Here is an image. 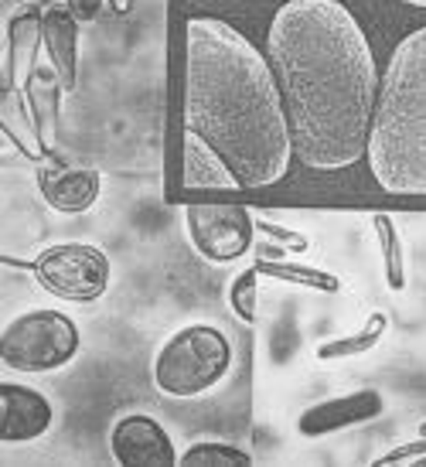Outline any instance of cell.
Here are the masks:
<instances>
[{
  "label": "cell",
  "mask_w": 426,
  "mask_h": 467,
  "mask_svg": "<svg viewBox=\"0 0 426 467\" xmlns=\"http://www.w3.org/2000/svg\"><path fill=\"white\" fill-rule=\"evenodd\" d=\"M406 4H413V7H426V0H406Z\"/></svg>",
  "instance_id": "26"
},
{
  "label": "cell",
  "mask_w": 426,
  "mask_h": 467,
  "mask_svg": "<svg viewBox=\"0 0 426 467\" xmlns=\"http://www.w3.org/2000/svg\"><path fill=\"white\" fill-rule=\"evenodd\" d=\"M396 464L426 467V437L410 441V443H400V447H392V451H386V454L375 461V467H396Z\"/></svg>",
  "instance_id": "23"
},
{
  "label": "cell",
  "mask_w": 426,
  "mask_h": 467,
  "mask_svg": "<svg viewBox=\"0 0 426 467\" xmlns=\"http://www.w3.org/2000/svg\"><path fill=\"white\" fill-rule=\"evenodd\" d=\"M0 130H4V137H7L27 161H35V164L52 161V154H48V137L41 133L38 119L31 113L27 96L21 86H17V89H4V99H0Z\"/></svg>",
  "instance_id": "13"
},
{
  "label": "cell",
  "mask_w": 426,
  "mask_h": 467,
  "mask_svg": "<svg viewBox=\"0 0 426 467\" xmlns=\"http://www.w3.org/2000/svg\"><path fill=\"white\" fill-rule=\"evenodd\" d=\"M38 48H45V14L35 4H25L7 17V38H4V89L25 86L35 72Z\"/></svg>",
  "instance_id": "12"
},
{
  "label": "cell",
  "mask_w": 426,
  "mask_h": 467,
  "mask_svg": "<svg viewBox=\"0 0 426 467\" xmlns=\"http://www.w3.org/2000/svg\"><path fill=\"white\" fill-rule=\"evenodd\" d=\"M82 348L78 325L55 307H35L17 314L0 335V362L11 372L45 376L58 372Z\"/></svg>",
  "instance_id": "5"
},
{
  "label": "cell",
  "mask_w": 426,
  "mask_h": 467,
  "mask_svg": "<svg viewBox=\"0 0 426 467\" xmlns=\"http://www.w3.org/2000/svg\"><path fill=\"white\" fill-rule=\"evenodd\" d=\"M386 331H389V314L375 311L358 331L331 337V341H321V345H317V358H321V362H338V358H358V355H369V351L386 337Z\"/></svg>",
  "instance_id": "17"
},
{
  "label": "cell",
  "mask_w": 426,
  "mask_h": 467,
  "mask_svg": "<svg viewBox=\"0 0 426 467\" xmlns=\"http://www.w3.org/2000/svg\"><path fill=\"white\" fill-rule=\"evenodd\" d=\"M256 284H259V270L256 266H249V270H243L239 276L233 280V286H229V304H233V311L239 321H245V325H256Z\"/></svg>",
  "instance_id": "21"
},
{
  "label": "cell",
  "mask_w": 426,
  "mask_h": 467,
  "mask_svg": "<svg viewBox=\"0 0 426 467\" xmlns=\"http://www.w3.org/2000/svg\"><path fill=\"white\" fill-rule=\"evenodd\" d=\"M45 52L48 62L62 78L65 92L76 89L78 82V17L68 7H48L45 11Z\"/></svg>",
  "instance_id": "15"
},
{
  "label": "cell",
  "mask_w": 426,
  "mask_h": 467,
  "mask_svg": "<svg viewBox=\"0 0 426 467\" xmlns=\"http://www.w3.org/2000/svg\"><path fill=\"white\" fill-rule=\"evenodd\" d=\"M25 96H27V106H31V113L38 119L41 133L48 137L55 130V123H58V99H62V78L55 68H35L31 76L25 78Z\"/></svg>",
  "instance_id": "16"
},
{
  "label": "cell",
  "mask_w": 426,
  "mask_h": 467,
  "mask_svg": "<svg viewBox=\"0 0 426 467\" xmlns=\"http://www.w3.org/2000/svg\"><path fill=\"white\" fill-rule=\"evenodd\" d=\"M365 157L382 192L426 195V27L410 31L389 58Z\"/></svg>",
  "instance_id": "3"
},
{
  "label": "cell",
  "mask_w": 426,
  "mask_h": 467,
  "mask_svg": "<svg viewBox=\"0 0 426 467\" xmlns=\"http://www.w3.org/2000/svg\"><path fill=\"white\" fill-rule=\"evenodd\" d=\"M253 266L259 270V276H273V280H284V284L307 286V290H317V294H338V290H341V280H338L335 273L321 270V266H307V263H290V260H270V256H259Z\"/></svg>",
  "instance_id": "18"
},
{
  "label": "cell",
  "mask_w": 426,
  "mask_h": 467,
  "mask_svg": "<svg viewBox=\"0 0 426 467\" xmlns=\"http://www.w3.org/2000/svg\"><path fill=\"white\" fill-rule=\"evenodd\" d=\"M106 4H109L117 14H130V7H133V0H106Z\"/></svg>",
  "instance_id": "25"
},
{
  "label": "cell",
  "mask_w": 426,
  "mask_h": 467,
  "mask_svg": "<svg viewBox=\"0 0 426 467\" xmlns=\"http://www.w3.org/2000/svg\"><path fill=\"white\" fill-rule=\"evenodd\" d=\"M256 233H263L270 243H280L284 249L290 253H307L310 249V239L304 233H294V229H286V225H276V222H266V219H256Z\"/></svg>",
  "instance_id": "22"
},
{
  "label": "cell",
  "mask_w": 426,
  "mask_h": 467,
  "mask_svg": "<svg viewBox=\"0 0 426 467\" xmlns=\"http://www.w3.org/2000/svg\"><path fill=\"white\" fill-rule=\"evenodd\" d=\"M290 119L294 154L310 171H345L365 154L379 68L362 25L341 0H286L266 35Z\"/></svg>",
  "instance_id": "1"
},
{
  "label": "cell",
  "mask_w": 426,
  "mask_h": 467,
  "mask_svg": "<svg viewBox=\"0 0 426 467\" xmlns=\"http://www.w3.org/2000/svg\"><path fill=\"white\" fill-rule=\"evenodd\" d=\"M55 423V406L45 392L4 382L0 386V441L4 443H31L45 437Z\"/></svg>",
  "instance_id": "9"
},
{
  "label": "cell",
  "mask_w": 426,
  "mask_h": 467,
  "mask_svg": "<svg viewBox=\"0 0 426 467\" xmlns=\"http://www.w3.org/2000/svg\"><path fill=\"white\" fill-rule=\"evenodd\" d=\"M182 184L192 188H219V192H239L243 184L233 174V168L222 161V154L194 130H184V161H182Z\"/></svg>",
  "instance_id": "14"
},
{
  "label": "cell",
  "mask_w": 426,
  "mask_h": 467,
  "mask_svg": "<svg viewBox=\"0 0 426 467\" xmlns=\"http://www.w3.org/2000/svg\"><path fill=\"white\" fill-rule=\"evenodd\" d=\"M184 229L198 256L208 263H235L253 249L256 219L243 205H188Z\"/></svg>",
  "instance_id": "7"
},
{
  "label": "cell",
  "mask_w": 426,
  "mask_h": 467,
  "mask_svg": "<svg viewBox=\"0 0 426 467\" xmlns=\"http://www.w3.org/2000/svg\"><path fill=\"white\" fill-rule=\"evenodd\" d=\"M38 192L55 212L82 215L99 202L103 174L96 168H62L55 161H45L38 168Z\"/></svg>",
  "instance_id": "11"
},
{
  "label": "cell",
  "mask_w": 426,
  "mask_h": 467,
  "mask_svg": "<svg viewBox=\"0 0 426 467\" xmlns=\"http://www.w3.org/2000/svg\"><path fill=\"white\" fill-rule=\"evenodd\" d=\"M109 454L123 467H171L178 464V451L171 433L154 416L127 413L109 430Z\"/></svg>",
  "instance_id": "8"
},
{
  "label": "cell",
  "mask_w": 426,
  "mask_h": 467,
  "mask_svg": "<svg viewBox=\"0 0 426 467\" xmlns=\"http://www.w3.org/2000/svg\"><path fill=\"white\" fill-rule=\"evenodd\" d=\"M182 467H245L253 464V454L243 451V447H233V443H219V441H202L192 443L182 457H178Z\"/></svg>",
  "instance_id": "20"
},
{
  "label": "cell",
  "mask_w": 426,
  "mask_h": 467,
  "mask_svg": "<svg viewBox=\"0 0 426 467\" xmlns=\"http://www.w3.org/2000/svg\"><path fill=\"white\" fill-rule=\"evenodd\" d=\"M65 7L76 14L78 21H92L96 14L103 11V0H65Z\"/></svg>",
  "instance_id": "24"
},
{
  "label": "cell",
  "mask_w": 426,
  "mask_h": 467,
  "mask_svg": "<svg viewBox=\"0 0 426 467\" xmlns=\"http://www.w3.org/2000/svg\"><path fill=\"white\" fill-rule=\"evenodd\" d=\"M31 273L52 297L92 304L109 290V256L92 243H55L31 260Z\"/></svg>",
  "instance_id": "6"
},
{
  "label": "cell",
  "mask_w": 426,
  "mask_h": 467,
  "mask_svg": "<svg viewBox=\"0 0 426 467\" xmlns=\"http://www.w3.org/2000/svg\"><path fill=\"white\" fill-rule=\"evenodd\" d=\"M184 130L205 137L243 188L276 184L294 161L266 55L219 17H192L184 27Z\"/></svg>",
  "instance_id": "2"
},
{
  "label": "cell",
  "mask_w": 426,
  "mask_h": 467,
  "mask_svg": "<svg viewBox=\"0 0 426 467\" xmlns=\"http://www.w3.org/2000/svg\"><path fill=\"white\" fill-rule=\"evenodd\" d=\"M372 229L375 239H379V249H382V273H386L389 290H406V253H402V239L396 222L389 215H372Z\"/></svg>",
  "instance_id": "19"
},
{
  "label": "cell",
  "mask_w": 426,
  "mask_h": 467,
  "mask_svg": "<svg viewBox=\"0 0 426 467\" xmlns=\"http://www.w3.org/2000/svg\"><path fill=\"white\" fill-rule=\"evenodd\" d=\"M420 437H426V420L420 423Z\"/></svg>",
  "instance_id": "27"
},
{
  "label": "cell",
  "mask_w": 426,
  "mask_h": 467,
  "mask_svg": "<svg viewBox=\"0 0 426 467\" xmlns=\"http://www.w3.org/2000/svg\"><path fill=\"white\" fill-rule=\"evenodd\" d=\"M233 368V341L215 325H184L157 348L154 386L171 400L215 389Z\"/></svg>",
  "instance_id": "4"
},
{
  "label": "cell",
  "mask_w": 426,
  "mask_h": 467,
  "mask_svg": "<svg viewBox=\"0 0 426 467\" xmlns=\"http://www.w3.org/2000/svg\"><path fill=\"white\" fill-rule=\"evenodd\" d=\"M382 410H386V396L379 389H358L348 392V396H335V400L307 406L297 416V433L307 437V441H317V437H327V433H338V430L369 423L375 416H382Z\"/></svg>",
  "instance_id": "10"
}]
</instances>
